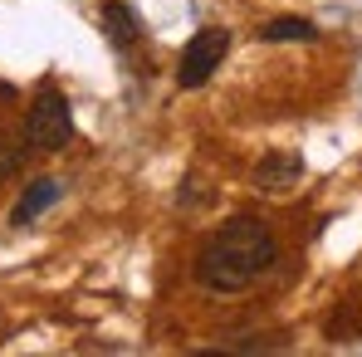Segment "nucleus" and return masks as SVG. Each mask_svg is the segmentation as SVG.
Segmentation results:
<instances>
[{
	"mask_svg": "<svg viewBox=\"0 0 362 357\" xmlns=\"http://www.w3.org/2000/svg\"><path fill=\"white\" fill-rule=\"evenodd\" d=\"M274 259H279V245L269 235V226L255 221V216H235V221H226L216 235L201 245V254H196V279H201L211 294H240V289H250Z\"/></svg>",
	"mask_w": 362,
	"mask_h": 357,
	"instance_id": "nucleus-1",
	"label": "nucleus"
},
{
	"mask_svg": "<svg viewBox=\"0 0 362 357\" xmlns=\"http://www.w3.org/2000/svg\"><path fill=\"white\" fill-rule=\"evenodd\" d=\"M30 142L40 147V152H64L69 142H74V113H69V103H64V93L54 88H45L40 98H35V108H30Z\"/></svg>",
	"mask_w": 362,
	"mask_h": 357,
	"instance_id": "nucleus-2",
	"label": "nucleus"
},
{
	"mask_svg": "<svg viewBox=\"0 0 362 357\" xmlns=\"http://www.w3.org/2000/svg\"><path fill=\"white\" fill-rule=\"evenodd\" d=\"M226 49H230V35L226 30H201L186 49H181V64H177V83L181 88H201L216 69H221V59H226Z\"/></svg>",
	"mask_w": 362,
	"mask_h": 357,
	"instance_id": "nucleus-3",
	"label": "nucleus"
},
{
	"mask_svg": "<svg viewBox=\"0 0 362 357\" xmlns=\"http://www.w3.org/2000/svg\"><path fill=\"white\" fill-rule=\"evenodd\" d=\"M98 20H103V35H108L113 49H132V45L142 40V25H137V15H132L122 0H108Z\"/></svg>",
	"mask_w": 362,
	"mask_h": 357,
	"instance_id": "nucleus-4",
	"label": "nucleus"
},
{
	"mask_svg": "<svg viewBox=\"0 0 362 357\" xmlns=\"http://www.w3.org/2000/svg\"><path fill=\"white\" fill-rule=\"evenodd\" d=\"M59 196H64L59 181H54V177H40L35 186H30V191H25V196H20V201H15L10 221H15V226H30V221H35V216H45V211H49Z\"/></svg>",
	"mask_w": 362,
	"mask_h": 357,
	"instance_id": "nucleus-5",
	"label": "nucleus"
},
{
	"mask_svg": "<svg viewBox=\"0 0 362 357\" xmlns=\"http://www.w3.org/2000/svg\"><path fill=\"white\" fill-rule=\"evenodd\" d=\"M299 177H303L299 152H269L255 167V186H269V191H279V186H289V181H299Z\"/></svg>",
	"mask_w": 362,
	"mask_h": 357,
	"instance_id": "nucleus-6",
	"label": "nucleus"
},
{
	"mask_svg": "<svg viewBox=\"0 0 362 357\" xmlns=\"http://www.w3.org/2000/svg\"><path fill=\"white\" fill-rule=\"evenodd\" d=\"M264 40H269V45H289V40L308 45V40H318V30H313L308 20H299V15H284V20L264 25Z\"/></svg>",
	"mask_w": 362,
	"mask_h": 357,
	"instance_id": "nucleus-7",
	"label": "nucleus"
}]
</instances>
